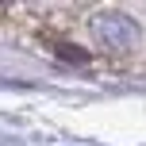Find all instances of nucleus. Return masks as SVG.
<instances>
[{"mask_svg":"<svg viewBox=\"0 0 146 146\" xmlns=\"http://www.w3.org/2000/svg\"><path fill=\"white\" fill-rule=\"evenodd\" d=\"M92 31H96V38H100L104 46H115V50H123V46H131L135 38H139L135 19L123 15V12H104V15H96Z\"/></svg>","mask_w":146,"mask_h":146,"instance_id":"nucleus-1","label":"nucleus"}]
</instances>
